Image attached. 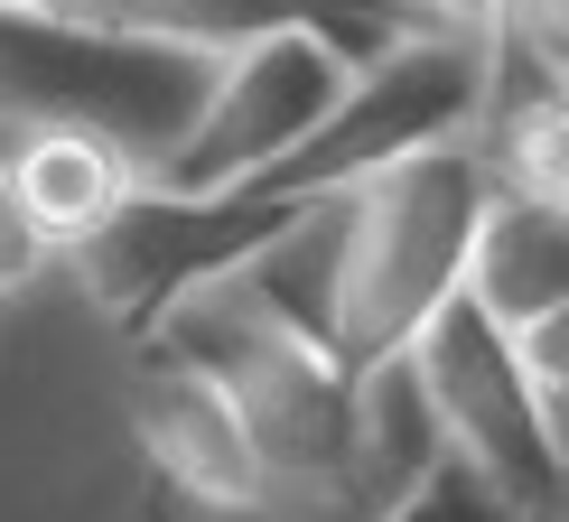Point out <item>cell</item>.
Returning <instances> with one entry per match:
<instances>
[{
    "mask_svg": "<svg viewBox=\"0 0 569 522\" xmlns=\"http://www.w3.org/2000/svg\"><path fill=\"white\" fill-rule=\"evenodd\" d=\"M513 337H523L532 383L551 392V411L569 420V299H560V308H541V318H532V327H513Z\"/></svg>",
    "mask_w": 569,
    "mask_h": 522,
    "instance_id": "obj_14",
    "label": "cell"
},
{
    "mask_svg": "<svg viewBox=\"0 0 569 522\" xmlns=\"http://www.w3.org/2000/svg\"><path fill=\"white\" fill-rule=\"evenodd\" d=\"M131 430H140V448H150V466H159V476H169L197 513H262V504H280V485H271V466H262V439H252L243 401H233L187 345H169V337H140Z\"/></svg>",
    "mask_w": 569,
    "mask_h": 522,
    "instance_id": "obj_7",
    "label": "cell"
},
{
    "mask_svg": "<svg viewBox=\"0 0 569 522\" xmlns=\"http://www.w3.org/2000/svg\"><path fill=\"white\" fill-rule=\"evenodd\" d=\"M430 10H448V19H477V10H486V0H430Z\"/></svg>",
    "mask_w": 569,
    "mask_h": 522,
    "instance_id": "obj_15",
    "label": "cell"
},
{
    "mask_svg": "<svg viewBox=\"0 0 569 522\" xmlns=\"http://www.w3.org/2000/svg\"><path fill=\"white\" fill-rule=\"evenodd\" d=\"M495 178L532 187V197H569V93H541V103L505 112L495 122Z\"/></svg>",
    "mask_w": 569,
    "mask_h": 522,
    "instance_id": "obj_11",
    "label": "cell"
},
{
    "mask_svg": "<svg viewBox=\"0 0 569 522\" xmlns=\"http://www.w3.org/2000/svg\"><path fill=\"white\" fill-rule=\"evenodd\" d=\"M495 187L505 178H495V159L477 140H430V150L355 178L299 233H280L252 261V280L337 354L346 383H373L467 290V261H477V224H486Z\"/></svg>",
    "mask_w": 569,
    "mask_h": 522,
    "instance_id": "obj_1",
    "label": "cell"
},
{
    "mask_svg": "<svg viewBox=\"0 0 569 522\" xmlns=\"http://www.w3.org/2000/svg\"><path fill=\"white\" fill-rule=\"evenodd\" d=\"M486 122L569 93V0H486Z\"/></svg>",
    "mask_w": 569,
    "mask_h": 522,
    "instance_id": "obj_10",
    "label": "cell"
},
{
    "mask_svg": "<svg viewBox=\"0 0 569 522\" xmlns=\"http://www.w3.org/2000/svg\"><path fill=\"white\" fill-rule=\"evenodd\" d=\"M365 76V66L346 57V47H327L318 29H280V38H252L216 57V84H206L197 122L169 159H159L150 187H233L252 169H271L280 150H299L308 131L327 122V112L346 103V84Z\"/></svg>",
    "mask_w": 569,
    "mask_h": 522,
    "instance_id": "obj_5",
    "label": "cell"
},
{
    "mask_svg": "<svg viewBox=\"0 0 569 522\" xmlns=\"http://www.w3.org/2000/svg\"><path fill=\"white\" fill-rule=\"evenodd\" d=\"M159 337L187 345L233 401H243L280 494H346V485L373 476L365 466V383H346L337 354L308 337L252 271L197 290Z\"/></svg>",
    "mask_w": 569,
    "mask_h": 522,
    "instance_id": "obj_2",
    "label": "cell"
},
{
    "mask_svg": "<svg viewBox=\"0 0 569 522\" xmlns=\"http://www.w3.org/2000/svg\"><path fill=\"white\" fill-rule=\"evenodd\" d=\"M38 10L76 19V29H103V38L197 47V57H233V47L280 38V29H318L355 66H383L392 47H411L430 29H477V19H448L430 0H38Z\"/></svg>",
    "mask_w": 569,
    "mask_h": 522,
    "instance_id": "obj_6",
    "label": "cell"
},
{
    "mask_svg": "<svg viewBox=\"0 0 569 522\" xmlns=\"http://www.w3.org/2000/svg\"><path fill=\"white\" fill-rule=\"evenodd\" d=\"M0 178L29 197V215L57 233L66 252H76L84 233H103L112 215H122V197L140 187V169L103 131H29L10 159H0Z\"/></svg>",
    "mask_w": 569,
    "mask_h": 522,
    "instance_id": "obj_9",
    "label": "cell"
},
{
    "mask_svg": "<svg viewBox=\"0 0 569 522\" xmlns=\"http://www.w3.org/2000/svg\"><path fill=\"white\" fill-rule=\"evenodd\" d=\"M373 522H523V513H513L505 494H495V485L477 476V466H467L458 448L439 439V458L420 466V476L401 485V494H392V504L373 513Z\"/></svg>",
    "mask_w": 569,
    "mask_h": 522,
    "instance_id": "obj_12",
    "label": "cell"
},
{
    "mask_svg": "<svg viewBox=\"0 0 569 522\" xmlns=\"http://www.w3.org/2000/svg\"><path fill=\"white\" fill-rule=\"evenodd\" d=\"M216 57L159 38H103L38 0H0V159L29 131H103L140 178L187 140Z\"/></svg>",
    "mask_w": 569,
    "mask_h": 522,
    "instance_id": "obj_3",
    "label": "cell"
},
{
    "mask_svg": "<svg viewBox=\"0 0 569 522\" xmlns=\"http://www.w3.org/2000/svg\"><path fill=\"white\" fill-rule=\"evenodd\" d=\"M411 373H420V392H430L439 439L458 448L513 513H523V522H569V439H560V411H551V392L532 383L523 337H513L477 290H458L430 327H420Z\"/></svg>",
    "mask_w": 569,
    "mask_h": 522,
    "instance_id": "obj_4",
    "label": "cell"
},
{
    "mask_svg": "<svg viewBox=\"0 0 569 522\" xmlns=\"http://www.w3.org/2000/svg\"><path fill=\"white\" fill-rule=\"evenodd\" d=\"M467 290L505 327H532L541 308H560L569 299V197L495 187V205L477 224V261H467Z\"/></svg>",
    "mask_w": 569,
    "mask_h": 522,
    "instance_id": "obj_8",
    "label": "cell"
},
{
    "mask_svg": "<svg viewBox=\"0 0 569 522\" xmlns=\"http://www.w3.org/2000/svg\"><path fill=\"white\" fill-rule=\"evenodd\" d=\"M57 252H66V243L29 215V197H19V187L0 178V290H29V280H38Z\"/></svg>",
    "mask_w": 569,
    "mask_h": 522,
    "instance_id": "obj_13",
    "label": "cell"
}]
</instances>
